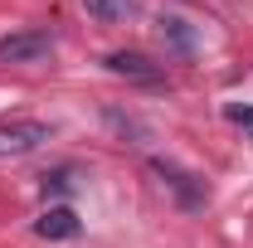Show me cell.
Masks as SVG:
<instances>
[{
    "label": "cell",
    "mask_w": 253,
    "mask_h": 248,
    "mask_svg": "<svg viewBox=\"0 0 253 248\" xmlns=\"http://www.w3.org/2000/svg\"><path fill=\"white\" fill-rule=\"evenodd\" d=\"M151 175H156L161 185L170 190L185 209H200L205 200H210V185L195 175V170H185V165H175V161H166V156H151Z\"/></svg>",
    "instance_id": "1"
},
{
    "label": "cell",
    "mask_w": 253,
    "mask_h": 248,
    "mask_svg": "<svg viewBox=\"0 0 253 248\" xmlns=\"http://www.w3.org/2000/svg\"><path fill=\"white\" fill-rule=\"evenodd\" d=\"M54 49V34L49 30H15L0 34V63H39Z\"/></svg>",
    "instance_id": "2"
},
{
    "label": "cell",
    "mask_w": 253,
    "mask_h": 248,
    "mask_svg": "<svg viewBox=\"0 0 253 248\" xmlns=\"http://www.w3.org/2000/svg\"><path fill=\"white\" fill-rule=\"evenodd\" d=\"M54 131L44 122H0V156H30L49 141Z\"/></svg>",
    "instance_id": "3"
},
{
    "label": "cell",
    "mask_w": 253,
    "mask_h": 248,
    "mask_svg": "<svg viewBox=\"0 0 253 248\" xmlns=\"http://www.w3.org/2000/svg\"><path fill=\"white\" fill-rule=\"evenodd\" d=\"M107 73H117V78H131V83H161L166 78V68L156 59H146V54H136V49H117V54H107Z\"/></svg>",
    "instance_id": "4"
},
{
    "label": "cell",
    "mask_w": 253,
    "mask_h": 248,
    "mask_svg": "<svg viewBox=\"0 0 253 248\" xmlns=\"http://www.w3.org/2000/svg\"><path fill=\"white\" fill-rule=\"evenodd\" d=\"M78 229H83V224H78V214H73L68 205H49L44 214L34 219V234H39V239H78Z\"/></svg>",
    "instance_id": "5"
},
{
    "label": "cell",
    "mask_w": 253,
    "mask_h": 248,
    "mask_svg": "<svg viewBox=\"0 0 253 248\" xmlns=\"http://www.w3.org/2000/svg\"><path fill=\"white\" fill-rule=\"evenodd\" d=\"M156 25H161V39H166V44H175L180 54H190V49H195V30H190L180 15H161Z\"/></svg>",
    "instance_id": "6"
},
{
    "label": "cell",
    "mask_w": 253,
    "mask_h": 248,
    "mask_svg": "<svg viewBox=\"0 0 253 248\" xmlns=\"http://www.w3.org/2000/svg\"><path fill=\"white\" fill-rule=\"evenodd\" d=\"M83 5H88V15L102 20V25H117V20L131 15V0H83Z\"/></svg>",
    "instance_id": "7"
},
{
    "label": "cell",
    "mask_w": 253,
    "mask_h": 248,
    "mask_svg": "<svg viewBox=\"0 0 253 248\" xmlns=\"http://www.w3.org/2000/svg\"><path fill=\"white\" fill-rule=\"evenodd\" d=\"M73 180H68V170H54V175H44V195H68Z\"/></svg>",
    "instance_id": "8"
},
{
    "label": "cell",
    "mask_w": 253,
    "mask_h": 248,
    "mask_svg": "<svg viewBox=\"0 0 253 248\" xmlns=\"http://www.w3.org/2000/svg\"><path fill=\"white\" fill-rule=\"evenodd\" d=\"M224 112H229V122H239L253 136V107H239V102H234V107H224Z\"/></svg>",
    "instance_id": "9"
}]
</instances>
